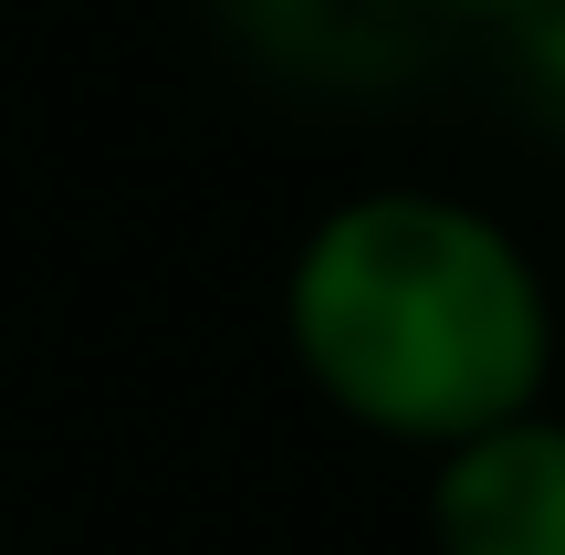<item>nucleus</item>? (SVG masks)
Listing matches in <instances>:
<instances>
[{
    "label": "nucleus",
    "instance_id": "1",
    "mask_svg": "<svg viewBox=\"0 0 565 555\" xmlns=\"http://www.w3.org/2000/svg\"><path fill=\"white\" fill-rule=\"evenodd\" d=\"M294 377L387 451H461L555 388V284L524 231L461 189H345L282 263Z\"/></svg>",
    "mask_w": 565,
    "mask_h": 555
},
{
    "label": "nucleus",
    "instance_id": "2",
    "mask_svg": "<svg viewBox=\"0 0 565 555\" xmlns=\"http://www.w3.org/2000/svg\"><path fill=\"white\" fill-rule=\"evenodd\" d=\"M221 32L303 95H398L471 21L450 0H221Z\"/></svg>",
    "mask_w": 565,
    "mask_h": 555
},
{
    "label": "nucleus",
    "instance_id": "3",
    "mask_svg": "<svg viewBox=\"0 0 565 555\" xmlns=\"http://www.w3.org/2000/svg\"><path fill=\"white\" fill-rule=\"evenodd\" d=\"M429 555H565V419L524 409L429 461Z\"/></svg>",
    "mask_w": 565,
    "mask_h": 555
},
{
    "label": "nucleus",
    "instance_id": "4",
    "mask_svg": "<svg viewBox=\"0 0 565 555\" xmlns=\"http://www.w3.org/2000/svg\"><path fill=\"white\" fill-rule=\"evenodd\" d=\"M492 42H503L513 84L534 95V116L565 126V0H492Z\"/></svg>",
    "mask_w": 565,
    "mask_h": 555
}]
</instances>
